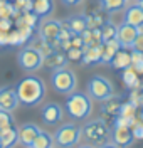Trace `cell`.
I'll return each mask as SVG.
<instances>
[{
    "instance_id": "obj_1",
    "label": "cell",
    "mask_w": 143,
    "mask_h": 148,
    "mask_svg": "<svg viewBox=\"0 0 143 148\" xmlns=\"http://www.w3.org/2000/svg\"><path fill=\"white\" fill-rule=\"evenodd\" d=\"M17 96L19 101L25 106H37L44 101L46 96V84L37 76H27L22 81H19L17 88Z\"/></svg>"
},
{
    "instance_id": "obj_2",
    "label": "cell",
    "mask_w": 143,
    "mask_h": 148,
    "mask_svg": "<svg viewBox=\"0 0 143 148\" xmlns=\"http://www.w3.org/2000/svg\"><path fill=\"white\" fill-rule=\"evenodd\" d=\"M64 110L67 111V114L74 120H86L91 111H93V101L91 96L86 92H77L73 91L71 94H67Z\"/></svg>"
},
{
    "instance_id": "obj_3",
    "label": "cell",
    "mask_w": 143,
    "mask_h": 148,
    "mask_svg": "<svg viewBox=\"0 0 143 148\" xmlns=\"http://www.w3.org/2000/svg\"><path fill=\"white\" fill-rule=\"evenodd\" d=\"M81 138H84L86 143L93 147H106L109 145L108 140L111 138V131L103 120H94L81 128Z\"/></svg>"
},
{
    "instance_id": "obj_4",
    "label": "cell",
    "mask_w": 143,
    "mask_h": 148,
    "mask_svg": "<svg viewBox=\"0 0 143 148\" xmlns=\"http://www.w3.org/2000/svg\"><path fill=\"white\" fill-rule=\"evenodd\" d=\"M51 84H52V89L56 92L67 96L73 91H76L77 77L71 69H67V67H57L51 74Z\"/></svg>"
},
{
    "instance_id": "obj_5",
    "label": "cell",
    "mask_w": 143,
    "mask_h": 148,
    "mask_svg": "<svg viewBox=\"0 0 143 148\" xmlns=\"http://www.w3.org/2000/svg\"><path fill=\"white\" fill-rule=\"evenodd\" d=\"M52 136H54V145L57 147H76L81 140V128L76 126L74 123H66V125H61Z\"/></svg>"
},
{
    "instance_id": "obj_6",
    "label": "cell",
    "mask_w": 143,
    "mask_h": 148,
    "mask_svg": "<svg viewBox=\"0 0 143 148\" xmlns=\"http://www.w3.org/2000/svg\"><path fill=\"white\" fill-rule=\"evenodd\" d=\"M88 94L91 96V99L105 101L114 94V88L109 79H106L103 76H93L88 81Z\"/></svg>"
},
{
    "instance_id": "obj_7",
    "label": "cell",
    "mask_w": 143,
    "mask_h": 148,
    "mask_svg": "<svg viewBox=\"0 0 143 148\" xmlns=\"http://www.w3.org/2000/svg\"><path fill=\"white\" fill-rule=\"evenodd\" d=\"M44 54L39 51L37 47H24L22 51L17 56V62L19 66L27 71V73H32V71H37L44 66Z\"/></svg>"
},
{
    "instance_id": "obj_8",
    "label": "cell",
    "mask_w": 143,
    "mask_h": 148,
    "mask_svg": "<svg viewBox=\"0 0 143 148\" xmlns=\"http://www.w3.org/2000/svg\"><path fill=\"white\" fill-rule=\"evenodd\" d=\"M61 30H62V24L59 20L44 18L42 24L39 25V37L44 39V40H47L49 44H52V46H57L56 42L59 40Z\"/></svg>"
},
{
    "instance_id": "obj_9",
    "label": "cell",
    "mask_w": 143,
    "mask_h": 148,
    "mask_svg": "<svg viewBox=\"0 0 143 148\" xmlns=\"http://www.w3.org/2000/svg\"><path fill=\"white\" fill-rule=\"evenodd\" d=\"M138 32H140V29L131 25V24H128V22H121L120 25H118V34H116V39H118V42H120V46L125 47V49H131L133 47V42L136 36H138Z\"/></svg>"
},
{
    "instance_id": "obj_10",
    "label": "cell",
    "mask_w": 143,
    "mask_h": 148,
    "mask_svg": "<svg viewBox=\"0 0 143 148\" xmlns=\"http://www.w3.org/2000/svg\"><path fill=\"white\" fill-rule=\"evenodd\" d=\"M111 140H113V145H116V147H131L135 141L131 126L114 125L113 131H111Z\"/></svg>"
},
{
    "instance_id": "obj_11",
    "label": "cell",
    "mask_w": 143,
    "mask_h": 148,
    "mask_svg": "<svg viewBox=\"0 0 143 148\" xmlns=\"http://www.w3.org/2000/svg\"><path fill=\"white\" fill-rule=\"evenodd\" d=\"M40 120L46 125H57L62 120V108L57 103H47L40 110Z\"/></svg>"
},
{
    "instance_id": "obj_12",
    "label": "cell",
    "mask_w": 143,
    "mask_h": 148,
    "mask_svg": "<svg viewBox=\"0 0 143 148\" xmlns=\"http://www.w3.org/2000/svg\"><path fill=\"white\" fill-rule=\"evenodd\" d=\"M39 131H40V128H39L37 125H32V123H27V125L20 126L19 128V141L24 147L32 148L34 140H36V136L39 135Z\"/></svg>"
},
{
    "instance_id": "obj_13",
    "label": "cell",
    "mask_w": 143,
    "mask_h": 148,
    "mask_svg": "<svg viewBox=\"0 0 143 148\" xmlns=\"http://www.w3.org/2000/svg\"><path fill=\"white\" fill-rule=\"evenodd\" d=\"M19 96L15 89H10V88H3L0 89V108L7 111H14L19 106Z\"/></svg>"
},
{
    "instance_id": "obj_14",
    "label": "cell",
    "mask_w": 143,
    "mask_h": 148,
    "mask_svg": "<svg viewBox=\"0 0 143 148\" xmlns=\"http://www.w3.org/2000/svg\"><path fill=\"white\" fill-rule=\"evenodd\" d=\"M123 20L128 22V24H131V25H135V27L143 29V7H140L138 3H133V5L126 7Z\"/></svg>"
},
{
    "instance_id": "obj_15",
    "label": "cell",
    "mask_w": 143,
    "mask_h": 148,
    "mask_svg": "<svg viewBox=\"0 0 143 148\" xmlns=\"http://www.w3.org/2000/svg\"><path fill=\"white\" fill-rule=\"evenodd\" d=\"M19 143V128H15L12 125L9 128L0 130V147L2 148H12Z\"/></svg>"
},
{
    "instance_id": "obj_16",
    "label": "cell",
    "mask_w": 143,
    "mask_h": 148,
    "mask_svg": "<svg viewBox=\"0 0 143 148\" xmlns=\"http://www.w3.org/2000/svg\"><path fill=\"white\" fill-rule=\"evenodd\" d=\"M62 25L74 36V34H83L86 29H88V17L86 15H73V17H69L67 20L62 22Z\"/></svg>"
},
{
    "instance_id": "obj_17",
    "label": "cell",
    "mask_w": 143,
    "mask_h": 148,
    "mask_svg": "<svg viewBox=\"0 0 143 148\" xmlns=\"http://www.w3.org/2000/svg\"><path fill=\"white\" fill-rule=\"evenodd\" d=\"M109 66H111V67H114L116 71H123L125 67L131 66V52H130L128 49L121 47V49L114 54L113 59H111Z\"/></svg>"
},
{
    "instance_id": "obj_18",
    "label": "cell",
    "mask_w": 143,
    "mask_h": 148,
    "mask_svg": "<svg viewBox=\"0 0 143 148\" xmlns=\"http://www.w3.org/2000/svg\"><path fill=\"white\" fill-rule=\"evenodd\" d=\"M32 12L39 18H46L54 12V0H32Z\"/></svg>"
},
{
    "instance_id": "obj_19",
    "label": "cell",
    "mask_w": 143,
    "mask_h": 148,
    "mask_svg": "<svg viewBox=\"0 0 143 148\" xmlns=\"http://www.w3.org/2000/svg\"><path fill=\"white\" fill-rule=\"evenodd\" d=\"M120 49H121V46H120L118 39H111V40L103 42V59H101V62H103V64H109L111 59L114 57V54H116Z\"/></svg>"
},
{
    "instance_id": "obj_20",
    "label": "cell",
    "mask_w": 143,
    "mask_h": 148,
    "mask_svg": "<svg viewBox=\"0 0 143 148\" xmlns=\"http://www.w3.org/2000/svg\"><path fill=\"white\" fill-rule=\"evenodd\" d=\"M99 5L101 9H105L109 14H116V12H121L126 9L128 0H99Z\"/></svg>"
},
{
    "instance_id": "obj_21",
    "label": "cell",
    "mask_w": 143,
    "mask_h": 148,
    "mask_svg": "<svg viewBox=\"0 0 143 148\" xmlns=\"http://www.w3.org/2000/svg\"><path fill=\"white\" fill-rule=\"evenodd\" d=\"M103 103V106H101V111L106 113V114H113L116 116L118 113H120V106H121V99L120 98H113V96H109L108 99H105Z\"/></svg>"
},
{
    "instance_id": "obj_22",
    "label": "cell",
    "mask_w": 143,
    "mask_h": 148,
    "mask_svg": "<svg viewBox=\"0 0 143 148\" xmlns=\"http://www.w3.org/2000/svg\"><path fill=\"white\" fill-rule=\"evenodd\" d=\"M121 79H123V83L126 84V88H138V73L135 71L131 66H128V67H125L123 73H121Z\"/></svg>"
},
{
    "instance_id": "obj_23",
    "label": "cell",
    "mask_w": 143,
    "mask_h": 148,
    "mask_svg": "<svg viewBox=\"0 0 143 148\" xmlns=\"http://www.w3.org/2000/svg\"><path fill=\"white\" fill-rule=\"evenodd\" d=\"M54 147V136L51 135V133H47V131H39V135L36 136V140H34V145H32V148H51Z\"/></svg>"
},
{
    "instance_id": "obj_24",
    "label": "cell",
    "mask_w": 143,
    "mask_h": 148,
    "mask_svg": "<svg viewBox=\"0 0 143 148\" xmlns=\"http://www.w3.org/2000/svg\"><path fill=\"white\" fill-rule=\"evenodd\" d=\"M99 30H101V40L106 42V40H111V39H116V34H118V27L114 25L111 20H106L99 25Z\"/></svg>"
},
{
    "instance_id": "obj_25",
    "label": "cell",
    "mask_w": 143,
    "mask_h": 148,
    "mask_svg": "<svg viewBox=\"0 0 143 148\" xmlns=\"http://www.w3.org/2000/svg\"><path fill=\"white\" fill-rule=\"evenodd\" d=\"M46 59H47V64L51 66V67H54V69H57V67H64V64L69 61L67 56L61 54V52H52V54L47 56Z\"/></svg>"
},
{
    "instance_id": "obj_26",
    "label": "cell",
    "mask_w": 143,
    "mask_h": 148,
    "mask_svg": "<svg viewBox=\"0 0 143 148\" xmlns=\"http://www.w3.org/2000/svg\"><path fill=\"white\" fill-rule=\"evenodd\" d=\"M118 114L126 116V118H135V114H136V104H135L133 101L121 103V106H120V113H118Z\"/></svg>"
},
{
    "instance_id": "obj_27",
    "label": "cell",
    "mask_w": 143,
    "mask_h": 148,
    "mask_svg": "<svg viewBox=\"0 0 143 148\" xmlns=\"http://www.w3.org/2000/svg\"><path fill=\"white\" fill-rule=\"evenodd\" d=\"M131 67L138 74H143V54L131 49Z\"/></svg>"
},
{
    "instance_id": "obj_28",
    "label": "cell",
    "mask_w": 143,
    "mask_h": 148,
    "mask_svg": "<svg viewBox=\"0 0 143 148\" xmlns=\"http://www.w3.org/2000/svg\"><path fill=\"white\" fill-rule=\"evenodd\" d=\"M14 125V118H12V111L2 110L0 108V130L2 128H9Z\"/></svg>"
},
{
    "instance_id": "obj_29",
    "label": "cell",
    "mask_w": 143,
    "mask_h": 148,
    "mask_svg": "<svg viewBox=\"0 0 143 148\" xmlns=\"http://www.w3.org/2000/svg\"><path fill=\"white\" fill-rule=\"evenodd\" d=\"M84 54V51H83V47H74L71 46L67 49V59H71V61H81V57Z\"/></svg>"
},
{
    "instance_id": "obj_30",
    "label": "cell",
    "mask_w": 143,
    "mask_h": 148,
    "mask_svg": "<svg viewBox=\"0 0 143 148\" xmlns=\"http://www.w3.org/2000/svg\"><path fill=\"white\" fill-rule=\"evenodd\" d=\"M133 51H138V52H142L143 54V29H140V32H138V36L135 39L133 42V47H131Z\"/></svg>"
},
{
    "instance_id": "obj_31",
    "label": "cell",
    "mask_w": 143,
    "mask_h": 148,
    "mask_svg": "<svg viewBox=\"0 0 143 148\" xmlns=\"http://www.w3.org/2000/svg\"><path fill=\"white\" fill-rule=\"evenodd\" d=\"M14 25L12 18L10 17H5V18H0V30H10Z\"/></svg>"
},
{
    "instance_id": "obj_32",
    "label": "cell",
    "mask_w": 143,
    "mask_h": 148,
    "mask_svg": "<svg viewBox=\"0 0 143 148\" xmlns=\"http://www.w3.org/2000/svg\"><path fill=\"white\" fill-rule=\"evenodd\" d=\"M133 135H135V140H143V125L142 123H138V125H135L133 128Z\"/></svg>"
},
{
    "instance_id": "obj_33",
    "label": "cell",
    "mask_w": 143,
    "mask_h": 148,
    "mask_svg": "<svg viewBox=\"0 0 143 148\" xmlns=\"http://www.w3.org/2000/svg\"><path fill=\"white\" fill-rule=\"evenodd\" d=\"M9 32L10 30H0V47L9 46Z\"/></svg>"
},
{
    "instance_id": "obj_34",
    "label": "cell",
    "mask_w": 143,
    "mask_h": 148,
    "mask_svg": "<svg viewBox=\"0 0 143 148\" xmlns=\"http://www.w3.org/2000/svg\"><path fill=\"white\" fill-rule=\"evenodd\" d=\"M84 0H62V3L67 5V7H73V5H81Z\"/></svg>"
},
{
    "instance_id": "obj_35",
    "label": "cell",
    "mask_w": 143,
    "mask_h": 148,
    "mask_svg": "<svg viewBox=\"0 0 143 148\" xmlns=\"http://www.w3.org/2000/svg\"><path fill=\"white\" fill-rule=\"evenodd\" d=\"M136 3H138L140 7H143V0H136Z\"/></svg>"
},
{
    "instance_id": "obj_36",
    "label": "cell",
    "mask_w": 143,
    "mask_h": 148,
    "mask_svg": "<svg viewBox=\"0 0 143 148\" xmlns=\"http://www.w3.org/2000/svg\"><path fill=\"white\" fill-rule=\"evenodd\" d=\"M128 2H130V0H128Z\"/></svg>"
}]
</instances>
